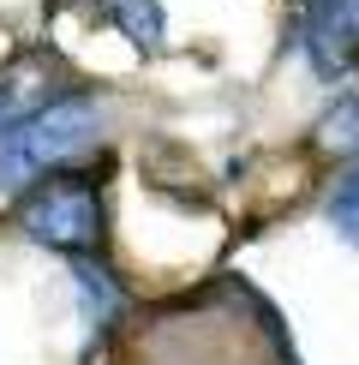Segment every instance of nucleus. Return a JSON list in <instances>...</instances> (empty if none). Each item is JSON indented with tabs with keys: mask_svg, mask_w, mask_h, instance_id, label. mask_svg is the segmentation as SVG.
Instances as JSON below:
<instances>
[{
	"mask_svg": "<svg viewBox=\"0 0 359 365\" xmlns=\"http://www.w3.org/2000/svg\"><path fill=\"white\" fill-rule=\"evenodd\" d=\"M96 132V108L84 96H66V102H42L30 120L0 138V192H19L30 180H48L60 162H72L78 150L90 144Z\"/></svg>",
	"mask_w": 359,
	"mask_h": 365,
	"instance_id": "f257e3e1",
	"label": "nucleus"
},
{
	"mask_svg": "<svg viewBox=\"0 0 359 365\" xmlns=\"http://www.w3.org/2000/svg\"><path fill=\"white\" fill-rule=\"evenodd\" d=\"M19 222L30 240L54 252H90L102 240V197L90 180H48L36 197H24Z\"/></svg>",
	"mask_w": 359,
	"mask_h": 365,
	"instance_id": "f03ea898",
	"label": "nucleus"
},
{
	"mask_svg": "<svg viewBox=\"0 0 359 365\" xmlns=\"http://www.w3.org/2000/svg\"><path fill=\"white\" fill-rule=\"evenodd\" d=\"M42 108V84L36 72H12V78H0V138H6L19 120H30Z\"/></svg>",
	"mask_w": 359,
	"mask_h": 365,
	"instance_id": "7ed1b4c3",
	"label": "nucleus"
},
{
	"mask_svg": "<svg viewBox=\"0 0 359 365\" xmlns=\"http://www.w3.org/2000/svg\"><path fill=\"white\" fill-rule=\"evenodd\" d=\"M108 12L120 19V30H126L138 48H156L162 42V6L156 0H108Z\"/></svg>",
	"mask_w": 359,
	"mask_h": 365,
	"instance_id": "20e7f679",
	"label": "nucleus"
},
{
	"mask_svg": "<svg viewBox=\"0 0 359 365\" xmlns=\"http://www.w3.org/2000/svg\"><path fill=\"white\" fill-rule=\"evenodd\" d=\"M329 222H335L348 240H359V168H353V174H341L335 197H329Z\"/></svg>",
	"mask_w": 359,
	"mask_h": 365,
	"instance_id": "39448f33",
	"label": "nucleus"
},
{
	"mask_svg": "<svg viewBox=\"0 0 359 365\" xmlns=\"http://www.w3.org/2000/svg\"><path fill=\"white\" fill-rule=\"evenodd\" d=\"M341 19H348V24L359 30V0H341Z\"/></svg>",
	"mask_w": 359,
	"mask_h": 365,
	"instance_id": "423d86ee",
	"label": "nucleus"
}]
</instances>
